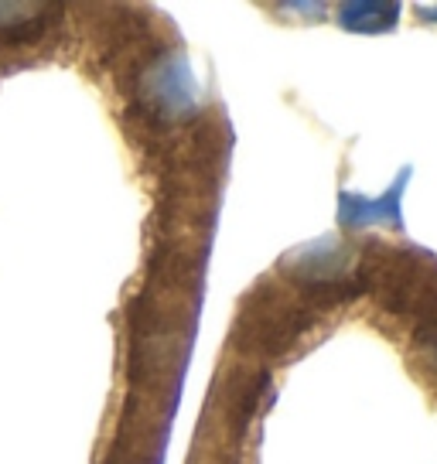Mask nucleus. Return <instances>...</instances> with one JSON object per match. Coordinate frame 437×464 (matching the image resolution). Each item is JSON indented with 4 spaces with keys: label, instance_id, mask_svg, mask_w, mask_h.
Wrapping results in <instances>:
<instances>
[{
    "label": "nucleus",
    "instance_id": "1",
    "mask_svg": "<svg viewBox=\"0 0 437 464\" xmlns=\"http://www.w3.org/2000/svg\"><path fill=\"white\" fill-rule=\"evenodd\" d=\"M427 342H431V348H434V355H437V328L431 334H427Z\"/></svg>",
    "mask_w": 437,
    "mask_h": 464
}]
</instances>
